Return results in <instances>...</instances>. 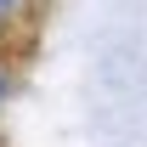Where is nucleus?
<instances>
[{
  "mask_svg": "<svg viewBox=\"0 0 147 147\" xmlns=\"http://www.w3.org/2000/svg\"><path fill=\"white\" fill-rule=\"evenodd\" d=\"M0 6H6V0H0Z\"/></svg>",
  "mask_w": 147,
  "mask_h": 147,
  "instance_id": "nucleus-1",
  "label": "nucleus"
}]
</instances>
